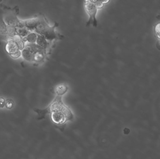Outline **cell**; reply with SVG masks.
Returning a JSON list of instances; mask_svg holds the SVG:
<instances>
[{
    "mask_svg": "<svg viewBox=\"0 0 160 159\" xmlns=\"http://www.w3.org/2000/svg\"><path fill=\"white\" fill-rule=\"evenodd\" d=\"M48 109L51 113L52 121L55 124L61 125L73 119V114L64 104L61 96H56Z\"/></svg>",
    "mask_w": 160,
    "mask_h": 159,
    "instance_id": "6da1fadb",
    "label": "cell"
},
{
    "mask_svg": "<svg viewBox=\"0 0 160 159\" xmlns=\"http://www.w3.org/2000/svg\"><path fill=\"white\" fill-rule=\"evenodd\" d=\"M58 26V23L56 22L54 23L53 26H50L46 17L41 15L38 16V21L34 32L38 34L45 36L47 40L52 44L54 40L62 38V36L55 30V29Z\"/></svg>",
    "mask_w": 160,
    "mask_h": 159,
    "instance_id": "7a4b0ae2",
    "label": "cell"
},
{
    "mask_svg": "<svg viewBox=\"0 0 160 159\" xmlns=\"http://www.w3.org/2000/svg\"><path fill=\"white\" fill-rule=\"evenodd\" d=\"M84 8L86 12L88 15V20L87 21L86 26L93 25L94 27H97L98 21L97 15L98 8L91 1H86L84 2Z\"/></svg>",
    "mask_w": 160,
    "mask_h": 159,
    "instance_id": "3957f363",
    "label": "cell"
},
{
    "mask_svg": "<svg viewBox=\"0 0 160 159\" xmlns=\"http://www.w3.org/2000/svg\"><path fill=\"white\" fill-rule=\"evenodd\" d=\"M3 19L8 26L17 27L19 19L15 14L12 13H7L4 16Z\"/></svg>",
    "mask_w": 160,
    "mask_h": 159,
    "instance_id": "277c9868",
    "label": "cell"
},
{
    "mask_svg": "<svg viewBox=\"0 0 160 159\" xmlns=\"http://www.w3.org/2000/svg\"><path fill=\"white\" fill-rule=\"evenodd\" d=\"M36 43L47 51H48V49H49L50 47L52 44L47 40L45 36L39 34H38L37 39Z\"/></svg>",
    "mask_w": 160,
    "mask_h": 159,
    "instance_id": "5b68a950",
    "label": "cell"
},
{
    "mask_svg": "<svg viewBox=\"0 0 160 159\" xmlns=\"http://www.w3.org/2000/svg\"><path fill=\"white\" fill-rule=\"evenodd\" d=\"M6 49L9 55L19 50L18 45L12 38H11V39L8 41L7 44L6 46Z\"/></svg>",
    "mask_w": 160,
    "mask_h": 159,
    "instance_id": "8992f818",
    "label": "cell"
},
{
    "mask_svg": "<svg viewBox=\"0 0 160 159\" xmlns=\"http://www.w3.org/2000/svg\"><path fill=\"white\" fill-rule=\"evenodd\" d=\"M38 21V17L25 20V27L31 32H34Z\"/></svg>",
    "mask_w": 160,
    "mask_h": 159,
    "instance_id": "52a82bcc",
    "label": "cell"
},
{
    "mask_svg": "<svg viewBox=\"0 0 160 159\" xmlns=\"http://www.w3.org/2000/svg\"><path fill=\"white\" fill-rule=\"evenodd\" d=\"M47 54L42 51H38L33 54V62L37 63H42L46 59Z\"/></svg>",
    "mask_w": 160,
    "mask_h": 159,
    "instance_id": "ba28073f",
    "label": "cell"
},
{
    "mask_svg": "<svg viewBox=\"0 0 160 159\" xmlns=\"http://www.w3.org/2000/svg\"><path fill=\"white\" fill-rule=\"evenodd\" d=\"M69 89L68 86H67L65 84H60L56 86L55 87L54 91L57 96L62 97L63 95L67 93Z\"/></svg>",
    "mask_w": 160,
    "mask_h": 159,
    "instance_id": "9c48e42d",
    "label": "cell"
},
{
    "mask_svg": "<svg viewBox=\"0 0 160 159\" xmlns=\"http://www.w3.org/2000/svg\"><path fill=\"white\" fill-rule=\"evenodd\" d=\"M38 34L35 32H31L27 36L23 37L22 39L24 43L35 44L36 43Z\"/></svg>",
    "mask_w": 160,
    "mask_h": 159,
    "instance_id": "30bf717a",
    "label": "cell"
},
{
    "mask_svg": "<svg viewBox=\"0 0 160 159\" xmlns=\"http://www.w3.org/2000/svg\"><path fill=\"white\" fill-rule=\"evenodd\" d=\"M21 53L22 56L25 60L30 62H33L34 53L26 49H24L22 50Z\"/></svg>",
    "mask_w": 160,
    "mask_h": 159,
    "instance_id": "8fae6325",
    "label": "cell"
},
{
    "mask_svg": "<svg viewBox=\"0 0 160 159\" xmlns=\"http://www.w3.org/2000/svg\"><path fill=\"white\" fill-rule=\"evenodd\" d=\"M12 39L18 45V47L20 50L22 51V49H24V47H25V43L23 41L22 37L17 34L12 37Z\"/></svg>",
    "mask_w": 160,
    "mask_h": 159,
    "instance_id": "7c38bea8",
    "label": "cell"
},
{
    "mask_svg": "<svg viewBox=\"0 0 160 159\" xmlns=\"http://www.w3.org/2000/svg\"><path fill=\"white\" fill-rule=\"evenodd\" d=\"M17 28V34L18 35H20L22 37H24L27 36L28 34L31 32V31L28 30L27 28Z\"/></svg>",
    "mask_w": 160,
    "mask_h": 159,
    "instance_id": "4fadbf2b",
    "label": "cell"
},
{
    "mask_svg": "<svg viewBox=\"0 0 160 159\" xmlns=\"http://www.w3.org/2000/svg\"><path fill=\"white\" fill-rule=\"evenodd\" d=\"M0 33L2 34H7V25L4 21L3 17H0Z\"/></svg>",
    "mask_w": 160,
    "mask_h": 159,
    "instance_id": "5bb4252c",
    "label": "cell"
},
{
    "mask_svg": "<svg viewBox=\"0 0 160 159\" xmlns=\"http://www.w3.org/2000/svg\"><path fill=\"white\" fill-rule=\"evenodd\" d=\"M7 34L11 38H12L13 36L17 34L16 27L7 25Z\"/></svg>",
    "mask_w": 160,
    "mask_h": 159,
    "instance_id": "9a60e30c",
    "label": "cell"
},
{
    "mask_svg": "<svg viewBox=\"0 0 160 159\" xmlns=\"http://www.w3.org/2000/svg\"><path fill=\"white\" fill-rule=\"evenodd\" d=\"M97 7L98 9H101L107 4L109 1H91Z\"/></svg>",
    "mask_w": 160,
    "mask_h": 159,
    "instance_id": "2e32d148",
    "label": "cell"
},
{
    "mask_svg": "<svg viewBox=\"0 0 160 159\" xmlns=\"http://www.w3.org/2000/svg\"><path fill=\"white\" fill-rule=\"evenodd\" d=\"M10 56L12 57L13 58L17 59L18 58H20L22 56L21 51V50H18L13 54H10Z\"/></svg>",
    "mask_w": 160,
    "mask_h": 159,
    "instance_id": "e0dca14e",
    "label": "cell"
},
{
    "mask_svg": "<svg viewBox=\"0 0 160 159\" xmlns=\"http://www.w3.org/2000/svg\"><path fill=\"white\" fill-rule=\"evenodd\" d=\"M16 28H25V20H22L19 19Z\"/></svg>",
    "mask_w": 160,
    "mask_h": 159,
    "instance_id": "ac0fdd59",
    "label": "cell"
},
{
    "mask_svg": "<svg viewBox=\"0 0 160 159\" xmlns=\"http://www.w3.org/2000/svg\"><path fill=\"white\" fill-rule=\"evenodd\" d=\"M14 103L13 101L11 100H8L6 101L5 105L6 106L7 108H11L13 106Z\"/></svg>",
    "mask_w": 160,
    "mask_h": 159,
    "instance_id": "d6986e66",
    "label": "cell"
},
{
    "mask_svg": "<svg viewBox=\"0 0 160 159\" xmlns=\"http://www.w3.org/2000/svg\"><path fill=\"white\" fill-rule=\"evenodd\" d=\"M155 30H156V32L157 33V36L159 38L160 40V23H159L156 26Z\"/></svg>",
    "mask_w": 160,
    "mask_h": 159,
    "instance_id": "ffe728a7",
    "label": "cell"
},
{
    "mask_svg": "<svg viewBox=\"0 0 160 159\" xmlns=\"http://www.w3.org/2000/svg\"><path fill=\"white\" fill-rule=\"evenodd\" d=\"M6 101L4 98L0 97V107H3L5 105Z\"/></svg>",
    "mask_w": 160,
    "mask_h": 159,
    "instance_id": "44dd1931",
    "label": "cell"
}]
</instances>
